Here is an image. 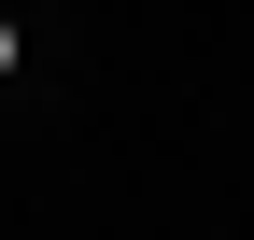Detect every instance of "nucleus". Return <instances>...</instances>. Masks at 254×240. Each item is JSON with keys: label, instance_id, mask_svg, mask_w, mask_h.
Returning <instances> with one entry per match:
<instances>
[{"label": "nucleus", "instance_id": "f257e3e1", "mask_svg": "<svg viewBox=\"0 0 254 240\" xmlns=\"http://www.w3.org/2000/svg\"><path fill=\"white\" fill-rule=\"evenodd\" d=\"M0 71H14V28H0Z\"/></svg>", "mask_w": 254, "mask_h": 240}]
</instances>
